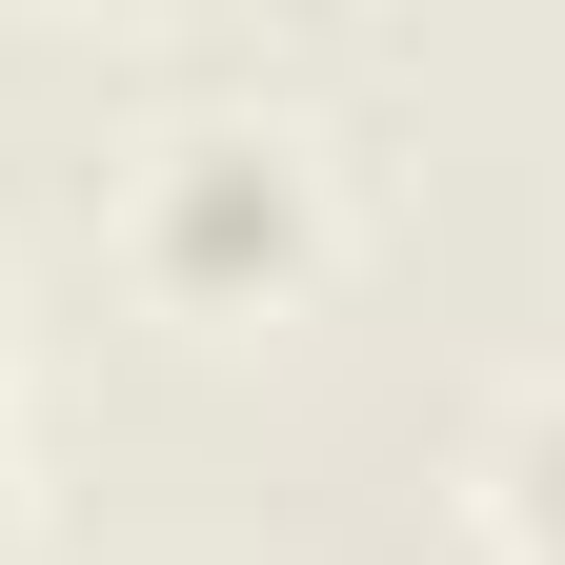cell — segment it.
<instances>
[{
	"label": "cell",
	"instance_id": "cell-1",
	"mask_svg": "<svg viewBox=\"0 0 565 565\" xmlns=\"http://www.w3.org/2000/svg\"><path fill=\"white\" fill-rule=\"evenodd\" d=\"M282 243H303V182H282L263 141H202V162L162 182V263H182V282H223V263H282Z\"/></svg>",
	"mask_w": 565,
	"mask_h": 565
}]
</instances>
